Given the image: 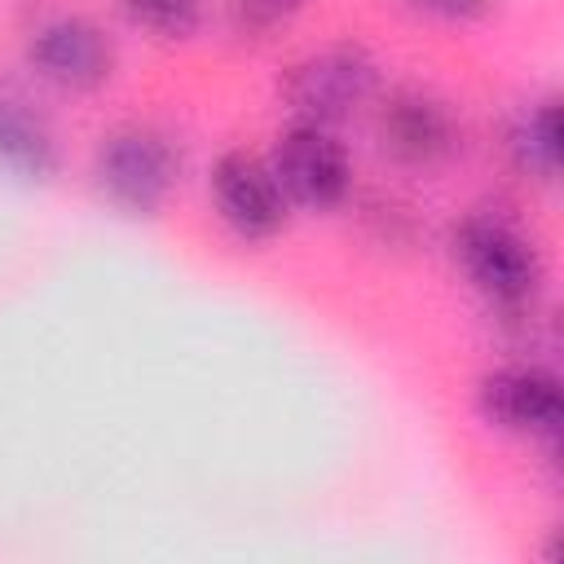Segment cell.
<instances>
[{
    "instance_id": "6da1fadb",
    "label": "cell",
    "mask_w": 564,
    "mask_h": 564,
    "mask_svg": "<svg viewBox=\"0 0 564 564\" xmlns=\"http://www.w3.org/2000/svg\"><path fill=\"white\" fill-rule=\"evenodd\" d=\"M181 181V154L167 132L150 123H123L101 137L93 154L97 194L123 216H154Z\"/></svg>"
},
{
    "instance_id": "7a4b0ae2",
    "label": "cell",
    "mask_w": 564,
    "mask_h": 564,
    "mask_svg": "<svg viewBox=\"0 0 564 564\" xmlns=\"http://www.w3.org/2000/svg\"><path fill=\"white\" fill-rule=\"evenodd\" d=\"M454 260L463 264L467 282L502 313L533 308L542 291L538 247L502 216H467L454 229Z\"/></svg>"
},
{
    "instance_id": "3957f363",
    "label": "cell",
    "mask_w": 564,
    "mask_h": 564,
    "mask_svg": "<svg viewBox=\"0 0 564 564\" xmlns=\"http://www.w3.org/2000/svg\"><path fill=\"white\" fill-rule=\"evenodd\" d=\"M379 88V62L366 44L344 40V44H326L313 48L308 57H300L286 70L282 97L295 115V123H317V128H335L344 119H352Z\"/></svg>"
},
{
    "instance_id": "277c9868",
    "label": "cell",
    "mask_w": 564,
    "mask_h": 564,
    "mask_svg": "<svg viewBox=\"0 0 564 564\" xmlns=\"http://www.w3.org/2000/svg\"><path fill=\"white\" fill-rule=\"evenodd\" d=\"M269 172H273L282 198L295 207H308V212L339 207L352 185L348 150L330 137V128H317V123H291L273 145Z\"/></svg>"
},
{
    "instance_id": "5b68a950",
    "label": "cell",
    "mask_w": 564,
    "mask_h": 564,
    "mask_svg": "<svg viewBox=\"0 0 564 564\" xmlns=\"http://www.w3.org/2000/svg\"><path fill=\"white\" fill-rule=\"evenodd\" d=\"M463 145V128L454 110L423 93V88H401L379 106V150L410 172H436L445 167Z\"/></svg>"
},
{
    "instance_id": "8992f818",
    "label": "cell",
    "mask_w": 564,
    "mask_h": 564,
    "mask_svg": "<svg viewBox=\"0 0 564 564\" xmlns=\"http://www.w3.org/2000/svg\"><path fill=\"white\" fill-rule=\"evenodd\" d=\"M476 410L489 427L524 441L555 445L560 423H564V401L560 383L542 366H502L480 379L476 388Z\"/></svg>"
},
{
    "instance_id": "52a82bcc",
    "label": "cell",
    "mask_w": 564,
    "mask_h": 564,
    "mask_svg": "<svg viewBox=\"0 0 564 564\" xmlns=\"http://www.w3.org/2000/svg\"><path fill=\"white\" fill-rule=\"evenodd\" d=\"M26 62L44 84L62 93H93L115 70V44L97 22L62 13L35 26V35L26 40Z\"/></svg>"
},
{
    "instance_id": "ba28073f",
    "label": "cell",
    "mask_w": 564,
    "mask_h": 564,
    "mask_svg": "<svg viewBox=\"0 0 564 564\" xmlns=\"http://www.w3.org/2000/svg\"><path fill=\"white\" fill-rule=\"evenodd\" d=\"M212 203L220 212V220L247 238V242H264L282 229L286 220V198L269 172V163L242 154V150H229L212 163Z\"/></svg>"
},
{
    "instance_id": "9c48e42d",
    "label": "cell",
    "mask_w": 564,
    "mask_h": 564,
    "mask_svg": "<svg viewBox=\"0 0 564 564\" xmlns=\"http://www.w3.org/2000/svg\"><path fill=\"white\" fill-rule=\"evenodd\" d=\"M0 172L18 181H48L57 172L53 128L26 97L9 88H0Z\"/></svg>"
},
{
    "instance_id": "30bf717a",
    "label": "cell",
    "mask_w": 564,
    "mask_h": 564,
    "mask_svg": "<svg viewBox=\"0 0 564 564\" xmlns=\"http://www.w3.org/2000/svg\"><path fill=\"white\" fill-rule=\"evenodd\" d=\"M507 154H511L516 172H524L529 181H542V185L555 181V172H560V106H555V97H542L511 119Z\"/></svg>"
},
{
    "instance_id": "8fae6325",
    "label": "cell",
    "mask_w": 564,
    "mask_h": 564,
    "mask_svg": "<svg viewBox=\"0 0 564 564\" xmlns=\"http://www.w3.org/2000/svg\"><path fill=\"white\" fill-rule=\"evenodd\" d=\"M119 4L141 31L159 40H185L203 22V0H119Z\"/></svg>"
},
{
    "instance_id": "7c38bea8",
    "label": "cell",
    "mask_w": 564,
    "mask_h": 564,
    "mask_svg": "<svg viewBox=\"0 0 564 564\" xmlns=\"http://www.w3.org/2000/svg\"><path fill=\"white\" fill-rule=\"evenodd\" d=\"M304 0H229V22L238 35H269L278 31Z\"/></svg>"
},
{
    "instance_id": "4fadbf2b",
    "label": "cell",
    "mask_w": 564,
    "mask_h": 564,
    "mask_svg": "<svg viewBox=\"0 0 564 564\" xmlns=\"http://www.w3.org/2000/svg\"><path fill=\"white\" fill-rule=\"evenodd\" d=\"M414 13H427V18H436V22H471V18H480L494 0H405Z\"/></svg>"
}]
</instances>
